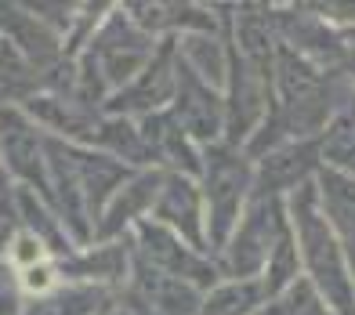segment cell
<instances>
[{"instance_id":"obj_1","label":"cell","mask_w":355,"mask_h":315,"mask_svg":"<svg viewBox=\"0 0 355 315\" xmlns=\"http://www.w3.org/2000/svg\"><path fill=\"white\" fill-rule=\"evenodd\" d=\"M44 141L40 134L29 127V120L19 113V109H0V167L8 174L22 178L37 188H47L44 178Z\"/></svg>"},{"instance_id":"obj_2","label":"cell","mask_w":355,"mask_h":315,"mask_svg":"<svg viewBox=\"0 0 355 315\" xmlns=\"http://www.w3.org/2000/svg\"><path fill=\"white\" fill-rule=\"evenodd\" d=\"M214 243H221V235L225 228L232 225V217H236V192H239V167L225 156V167H221V174L214 178Z\"/></svg>"},{"instance_id":"obj_3","label":"cell","mask_w":355,"mask_h":315,"mask_svg":"<svg viewBox=\"0 0 355 315\" xmlns=\"http://www.w3.org/2000/svg\"><path fill=\"white\" fill-rule=\"evenodd\" d=\"M322 188H327V203L337 217L345 235H355V181L352 178H337V174H322Z\"/></svg>"},{"instance_id":"obj_4","label":"cell","mask_w":355,"mask_h":315,"mask_svg":"<svg viewBox=\"0 0 355 315\" xmlns=\"http://www.w3.org/2000/svg\"><path fill=\"white\" fill-rule=\"evenodd\" d=\"M254 301H257V287H247V282H239V287H225V290H218L211 301L203 305V315H243Z\"/></svg>"},{"instance_id":"obj_5","label":"cell","mask_w":355,"mask_h":315,"mask_svg":"<svg viewBox=\"0 0 355 315\" xmlns=\"http://www.w3.org/2000/svg\"><path fill=\"white\" fill-rule=\"evenodd\" d=\"M268 315H327V308L319 305L315 290L301 279V282H294V287H290V290L279 297L276 312H268Z\"/></svg>"},{"instance_id":"obj_6","label":"cell","mask_w":355,"mask_h":315,"mask_svg":"<svg viewBox=\"0 0 355 315\" xmlns=\"http://www.w3.org/2000/svg\"><path fill=\"white\" fill-rule=\"evenodd\" d=\"M174 192L164 196V217L167 222H196V192L185 181H171Z\"/></svg>"},{"instance_id":"obj_7","label":"cell","mask_w":355,"mask_h":315,"mask_svg":"<svg viewBox=\"0 0 355 315\" xmlns=\"http://www.w3.org/2000/svg\"><path fill=\"white\" fill-rule=\"evenodd\" d=\"M19 279L8 264H0V315H19Z\"/></svg>"},{"instance_id":"obj_8","label":"cell","mask_w":355,"mask_h":315,"mask_svg":"<svg viewBox=\"0 0 355 315\" xmlns=\"http://www.w3.org/2000/svg\"><path fill=\"white\" fill-rule=\"evenodd\" d=\"M0 188H4V167H0Z\"/></svg>"}]
</instances>
